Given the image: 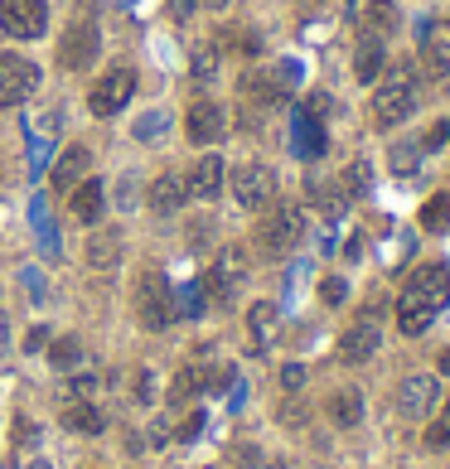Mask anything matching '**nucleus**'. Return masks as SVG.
Wrapping results in <instances>:
<instances>
[{
  "label": "nucleus",
  "mask_w": 450,
  "mask_h": 469,
  "mask_svg": "<svg viewBox=\"0 0 450 469\" xmlns=\"http://www.w3.org/2000/svg\"><path fill=\"white\" fill-rule=\"evenodd\" d=\"M450 305V266H421V272L407 281V291H402V301H397V330L407 339H416V334H426L431 330V320L441 315V310Z\"/></svg>",
  "instance_id": "obj_1"
},
{
  "label": "nucleus",
  "mask_w": 450,
  "mask_h": 469,
  "mask_svg": "<svg viewBox=\"0 0 450 469\" xmlns=\"http://www.w3.org/2000/svg\"><path fill=\"white\" fill-rule=\"evenodd\" d=\"M136 315L146 330H165V324L175 320V291L160 272H146L136 281Z\"/></svg>",
  "instance_id": "obj_2"
},
{
  "label": "nucleus",
  "mask_w": 450,
  "mask_h": 469,
  "mask_svg": "<svg viewBox=\"0 0 450 469\" xmlns=\"http://www.w3.org/2000/svg\"><path fill=\"white\" fill-rule=\"evenodd\" d=\"M257 237H262V252H272V257L291 252V247L305 237V208H301V204H291V198H286V204H276V208H272V218L262 223V233H257Z\"/></svg>",
  "instance_id": "obj_3"
},
{
  "label": "nucleus",
  "mask_w": 450,
  "mask_h": 469,
  "mask_svg": "<svg viewBox=\"0 0 450 469\" xmlns=\"http://www.w3.org/2000/svg\"><path fill=\"white\" fill-rule=\"evenodd\" d=\"M34 88H39V68L20 53H0V107L30 102Z\"/></svg>",
  "instance_id": "obj_4"
},
{
  "label": "nucleus",
  "mask_w": 450,
  "mask_h": 469,
  "mask_svg": "<svg viewBox=\"0 0 450 469\" xmlns=\"http://www.w3.org/2000/svg\"><path fill=\"white\" fill-rule=\"evenodd\" d=\"M131 97H136V73H131V68H111L102 82H92L88 107H92V117H117Z\"/></svg>",
  "instance_id": "obj_5"
},
{
  "label": "nucleus",
  "mask_w": 450,
  "mask_h": 469,
  "mask_svg": "<svg viewBox=\"0 0 450 469\" xmlns=\"http://www.w3.org/2000/svg\"><path fill=\"white\" fill-rule=\"evenodd\" d=\"M49 24V5L44 0H0V30L10 39H34Z\"/></svg>",
  "instance_id": "obj_6"
},
{
  "label": "nucleus",
  "mask_w": 450,
  "mask_h": 469,
  "mask_svg": "<svg viewBox=\"0 0 450 469\" xmlns=\"http://www.w3.org/2000/svg\"><path fill=\"white\" fill-rule=\"evenodd\" d=\"M412 107H416V88L407 78H388L383 88L373 92V121L378 126H397L412 117Z\"/></svg>",
  "instance_id": "obj_7"
},
{
  "label": "nucleus",
  "mask_w": 450,
  "mask_h": 469,
  "mask_svg": "<svg viewBox=\"0 0 450 469\" xmlns=\"http://www.w3.org/2000/svg\"><path fill=\"white\" fill-rule=\"evenodd\" d=\"M233 198L237 208H266L276 198V179L266 165H237L233 169Z\"/></svg>",
  "instance_id": "obj_8"
},
{
  "label": "nucleus",
  "mask_w": 450,
  "mask_h": 469,
  "mask_svg": "<svg viewBox=\"0 0 450 469\" xmlns=\"http://www.w3.org/2000/svg\"><path fill=\"white\" fill-rule=\"evenodd\" d=\"M436 397H441L436 378H426V373L402 378V388H397V411H402L407 421H426V411L436 407Z\"/></svg>",
  "instance_id": "obj_9"
},
{
  "label": "nucleus",
  "mask_w": 450,
  "mask_h": 469,
  "mask_svg": "<svg viewBox=\"0 0 450 469\" xmlns=\"http://www.w3.org/2000/svg\"><path fill=\"white\" fill-rule=\"evenodd\" d=\"M97 24H73V30L63 34V49H59V59H63V68L68 73H82V68H92V59H97Z\"/></svg>",
  "instance_id": "obj_10"
},
{
  "label": "nucleus",
  "mask_w": 450,
  "mask_h": 469,
  "mask_svg": "<svg viewBox=\"0 0 450 469\" xmlns=\"http://www.w3.org/2000/svg\"><path fill=\"white\" fill-rule=\"evenodd\" d=\"M378 344H383V330H378V320H359V324H349L344 339H340V359L344 363H369Z\"/></svg>",
  "instance_id": "obj_11"
},
{
  "label": "nucleus",
  "mask_w": 450,
  "mask_h": 469,
  "mask_svg": "<svg viewBox=\"0 0 450 469\" xmlns=\"http://www.w3.org/2000/svg\"><path fill=\"white\" fill-rule=\"evenodd\" d=\"M88 169H92V150L88 146H68L59 160H53V175L49 179H53V189H59V194H73L78 184L88 179Z\"/></svg>",
  "instance_id": "obj_12"
},
{
  "label": "nucleus",
  "mask_w": 450,
  "mask_h": 469,
  "mask_svg": "<svg viewBox=\"0 0 450 469\" xmlns=\"http://www.w3.org/2000/svg\"><path fill=\"white\" fill-rule=\"evenodd\" d=\"M185 131H189V140H218L223 131H228V111H223L218 102H194L189 107V117H185Z\"/></svg>",
  "instance_id": "obj_13"
},
{
  "label": "nucleus",
  "mask_w": 450,
  "mask_h": 469,
  "mask_svg": "<svg viewBox=\"0 0 450 469\" xmlns=\"http://www.w3.org/2000/svg\"><path fill=\"white\" fill-rule=\"evenodd\" d=\"M223 184H228V169H223V155H199L189 175V198H218Z\"/></svg>",
  "instance_id": "obj_14"
},
{
  "label": "nucleus",
  "mask_w": 450,
  "mask_h": 469,
  "mask_svg": "<svg viewBox=\"0 0 450 469\" xmlns=\"http://www.w3.org/2000/svg\"><path fill=\"white\" fill-rule=\"evenodd\" d=\"M185 198H189V179L185 175H160L156 184H150L146 204L156 213H179V208H185Z\"/></svg>",
  "instance_id": "obj_15"
},
{
  "label": "nucleus",
  "mask_w": 450,
  "mask_h": 469,
  "mask_svg": "<svg viewBox=\"0 0 450 469\" xmlns=\"http://www.w3.org/2000/svg\"><path fill=\"white\" fill-rule=\"evenodd\" d=\"M63 426H68V431H78V436H102L107 416L88 402V397H68V402H63Z\"/></svg>",
  "instance_id": "obj_16"
},
{
  "label": "nucleus",
  "mask_w": 450,
  "mask_h": 469,
  "mask_svg": "<svg viewBox=\"0 0 450 469\" xmlns=\"http://www.w3.org/2000/svg\"><path fill=\"white\" fill-rule=\"evenodd\" d=\"M102 208H107V189L97 179H82L73 194H68V213H73L78 223H97L102 218Z\"/></svg>",
  "instance_id": "obj_17"
},
{
  "label": "nucleus",
  "mask_w": 450,
  "mask_h": 469,
  "mask_svg": "<svg viewBox=\"0 0 450 469\" xmlns=\"http://www.w3.org/2000/svg\"><path fill=\"white\" fill-rule=\"evenodd\" d=\"M88 262L97 266V272H111V266L121 262V233L117 227H97V233L88 237Z\"/></svg>",
  "instance_id": "obj_18"
},
{
  "label": "nucleus",
  "mask_w": 450,
  "mask_h": 469,
  "mask_svg": "<svg viewBox=\"0 0 450 469\" xmlns=\"http://www.w3.org/2000/svg\"><path fill=\"white\" fill-rule=\"evenodd\" d=\"M330 421L344 426V431H349V426H359L363 421V392L359 388H340V392H334L330 397Z\"/></svg>",
  "instance_id": "obj_19"
},
{
  "label": "nucleus",
  "mask_w": 450,
  "mask_h": 469,
  "mask_svg": "<svg viewBox=\"0 0 450 469\" xmlns=\"http://www.w3.org/2000/svg\"><path fill=\"white\" fill-rule=\"evenodd\" d=\"M421 63L431 78H450V39H426L421 44Z\"/></svg>",
  "instance_id": "obj_20"
},
{
  "label": "nucleus",
  "mask_w": 450,
  "mask_h": 469,
  "mask_svg": "<svg viewBox=\"0 0 450 469\" xmlns=\"http://www.w3.org/2000/svg\"><path fill=\"white\" fill-rule=\"evenodd\" d=\"M189 78L194 82H214L218 78V49L214 44H199L189 53Z\"/></svg>",
  "instance_id": "obj_21"
},
{
  "label": "nucleus",
  "mask_w": 450,
  "mask_h": 469,
  "mask_svg": "<svg viewBox=\"0 0 450 469\" xmlns=\"http://www.w3.org/2000/svg\"><path fill=\"white\" fill-rule=\"evenodd\" d=\"M354 73H359V82H378V73H383V44H378V39H369V44L359 49Z\"/></svg>",
  "instance_id": "obj_22"
},
{
  "label": "nucleus",
  "mask_w": 450,
  "mask_h": 469,
  "mask_svg": "<svg viewBox=\"0 0 450 469\" xmlns=\"http://www.w3.org/2000/svg\"><path fill=\"white\" fill-rule=\"evenodd\" d=\"M49 363L59 368V373H68V368H78V363H82V344H78L73 334L53 339V344H49Z\"/></svg>",
  "instance_id": "obj_23"
},
{
  "label": "nucleus",
  "mask_w": 450,
  "mask_h": 469,
  "mask_svg": "<svg viewBox=\"0 0 450 469\" xmlns=\"http://www.w3.org/2000/svg\"><path fill=\"white\" fill-rule=\"evenodd\" d=\"M421 227H426V233H445V227H450V194L426 198V208H421Z\"/></svg>",
  "instance_id": "obj_24"
},
{
  "label": "nucleus",
  "mask_w": 450,
  "mask_h": 469,
  "mask_svg": "<svg viewBox=\"0 0 450 469\" xmlns=\"http://www.w3.org/2000/svg\"><path fill=\"white\" fill-rule=\"evenodd\" d=\"M218 272L228 276V281H247L252 276V257H247V247H228L218 257Z\"/></svg>",
  "instance_id": "obj_25"
},
{
  "label": "nucleus",
  "mask_w": 450,
  "mask_h": 469,
  "mask_svg": "<svg viewBox=\"0 0 450 469\" xmlns=\"http://www.w3.org/2000/svg\"><path fill=\"white\" fill-rule=\"evenodd\" d=\"M208 310V295H204V281H194V286L179 291V301H175V315H204Z\"/></svg>",
  "instance_id": "obj_26"
},
{
  "label": "nucleus",
  "mask_w": 450,
  "mask_h": 469,
  "mask_svg": "<svg viewBox=\"0 0 450 469\" xmlns=\"http://www.w3.org/2000/svg\"><path fill=\"white\" fill-rule=\"evenodd\" d=\"M204 295H208L214 305H228V301H233V281H228V276H223L218 266H214V272L204 276Z\"/></svg>",
  "instance_id": "obj_27"
},
{
  "label": "nucleus",
  "mask_w": 450,
  "mask_h": 469,
  "mask_svg": "<svg viewBox=\"0 0 450 469\" xmlns=\"http://www.w3.org/2000/svg\"><path fill=\"white\" fill-rule=\"evenodd\" d=\"M247 324H252V334H257V339H266V330L276 324V305L272 301H257V305H252V315H247Z\"/></svg>",
  "instance_id": "obj_28"
},
{
  "label": "nucleus",
  "mask_w": 450,
  "mask_h": 469,
  "mask_svg": "<svg viewBox=\"0 0 450 469\" xmlns=\"http://www.w3.org/2000/svg\"><path fill=\"white\" fill-rule=\"evenodd\" d=\"M416 155H421V146H412V140H407V146H397V150L388 155V165L397 169V175H412V169H416Z\"/></svg>",
  "instance_id": "obj_29"
},
{
  "label": "nucleus",
  "mask_w": 450,
  "mask_h": 469,
  "mask_svg": "<svg viewBox=\"0 0 450 469\" xmlns=\"http://www.w3.org/2000/svg\"><path fill=\"white\" fill-rule=\"evenodd\" d=\"M369 20H373V30H392V24H397L392 0H373V5H369Z\"/></svg>",
  "instance_id": "obj_30"
},
{
  "label": "nucleus",
  "mask_w": 450,
  "mask_h": 469,
  "mask_svg": "<svg viewBox=\"0 0 450 469\" xmlns=\"http://www.w3.org/2000/svg\"><path fill=\"white\" fill-rule=\"evenodd\" d=\"M194 392H199V373H189V368H185V373L175 378V388H170V402H189Z\"/></svg>",
  "instance_id": "obj_31"
},
{
  "label": "nucleus",
  "mask_w": 450,
  "mask_h": 469,
  "mask_svg": "<svg viewBox=\"0 0 450 469\" xmlns=\"http://www.w3.org/2000/svg\"><path fill=\"white\" fill-rule=\"evenodd\" d=\"M426 445H431V450H445V445H450V421H445V416L426 426Z\"/></svg>",
  "instance_id": "obj_32"
},
{
  "label": "nucleus",
  "mask_w": 450,
  "mask_h": 469,
  "mask_svg": "<svg viewBox=\"0 0 450 469\" xmlns=\"http://www.w3.org/2000/svg\"><path fill=\"white\" fill-rule=\"evenodd\" d=\"M160 131H165V117H160V111H146V117H140V126H136L140 140H150V136H160Z\"/></svg>",
  "instance_id": "obj_33"
},
{
  "label": "nucleus",
  "mask_w": 450,
  "mask_h": 469,
  "mask_svg": "<svg viewBox=\"0 0 450 469\" xmlns=\"http://www.w3.org/2000/svg\"><path fill=\"white\" fill-rule=\"evenodd\" d=\"M445 140H450V121H436L431 131H426V140H421V150H441Z\"/></svg>",
  "instance_id": "obj_34"
},
{
  "label": "nucleus",
  "mask_w": 450,
  "mask_h": 469,
  "mask_svg": "<svg viewBox=\"0 0 450 469\" xmlns=\"http://www.w3.org/2000/svg\"><path fill=\"white\" fill-rule=\"evenodd\" d=\"M281 388H286V392H301V388H305V368H301V363L281 368Z\"/></svg>",
  "instance_id": "obj_35"
},
{
  "label": "nucleus",
  "mask_w": 450,
  "mask_h": 469,
  "mask_svg": "<svg viewBox=\"0 0 450 469\" xmlns=\"http://www.w3.org/2000/svg\"><path fill=\"white\" fill-rule=\"evenodd\" d=\"M204 411H194V416H185V426H179V440H194V436H204Z\"/></svg>",
  "instance_id": "obj_36"
},
{
  "label": "nucleus",
  "mask_w": 450,
  "mask_h": 469,
  "mask_svg": "<svg viewBox=\"0 0 450 469\" xmlns=\"http://www.w3.org/2000/svg\"><path fill=\"white\" fill-rule=\"evenodd\" d=\"M208 233H214V223L204 218V223H189V233H185V237H189V247H204V243H208Z\"/></svg>",
  "instance_id": "obj_37"
},
{
  "label": "nucleus",
  "mask_w": 450,
  "mask_h": 469,
  "mask_svg": "<svg viewBox=\"0 0 450 469\" xmlns=\"http://www.w3.org/2000/svg\"><path fill=\"white\" fill-rule=\"evenodd\" d=\"M320 295H325V305H340V301H344V281H340V276H330L325 286H320Z\"/></svg>",
  "instance_id": "obj_38"
},
{
  "label": "nucleus",
  "mask_w": 450,
  "mask_h": 469,
  "mask_svg": "<svg viewBox=\"0 0 450 469\" xmlns=\"http://www.w3.org/2000/svg\"><path fill=\"white\" fill-rule=\"evenodd\" d=\"M325 111H330V97L325 92H315L311 102H305V117H325Z\"/></svg>",
  "instance_id": "obj_39"
},
{
  "label": "nucleus",
  "mask_w": 450,
  "mask_h": 469,
  "mask_svg": "<svg viewBox=\"0 0 450 469\" xmlns=\"http://www.w3.org/2000/svg\"><path fill=\"white\" fill-rule=\"evenodd\" d=\"M150 397H156V392H150V373H140V378H136V402H140V407H146V402H150Z\"/></svg>",
  "instance_id": "obj_40"
},
{
  "label": "nucleus",
  "mask_w": 450,
  "mask_h": 469,
  "mask_svg": "<svg viewBox=\"0 0 450 469\" xmlns=\"http://www.w3.org/2000/svg\"><path fill=\"white\" fill-rule=\"evenodd\" d=\"M44 344H49V330H30V339H24V349H30V353H39Z\"/></svg>",
  "instance_id": "obj_41"
},
{
  "label": "nucleus",
  "mask_w": 450,
  "mask_h": 469,
  "mask_svg": "<svg viewBox=\"0 0 450 469\" xmlns=\"http://www.w3.org/2000/svg\"><path fill=\"white\" fill-rule=\"evenodd\" d=\"M281 421H286V426H301V421H305V411H301V407H295V402H291L286 411H281Z\"/></svg>",
  "instance_id": "obj_42"
},
{
  "label": "nucleus",
  "mask_w": 450,
  "mask_h": 469,
  "mask_svg": "<svg viewBox=\"0 0 450 469\" xmlns=\"http://www.w3.org/2000/svg\"><path fill=\"white\" fill-rule=\"evenodd\" d=\"M194 5H199V0H175V10H179V15H189Z\"/></svg>",
  "instance_id": "obj_43"
},
{
  "label": "nucleus",
  "mask_w": 450,
  "mask_h": 469,
  "mask_svg": "<svg viewBox=\"0 0 450 469\" xmlns=\"http://www.w3.org/2000/svg\"><path fill=\"white\" fill-rule=\"evenodd\" d=\"M441 373H450V349L441 353Z\"/></svg>",
  "instance_id": "obj_44"
},
{
  "label": "nucleus",
  "mask_w": 450,
  "mask_h": 469,
  "mask_svg": "<svg viewBox=\"0 0 450 469\" xmlns=\"http://www.w3.org/2000/svg\"><path fill=\"white\" fill-rule=\"evenodd\" d=\"M441 416H445V421H450V402H445V411H441Z\"/></svg>",
  "instance_id": "obj_45"
}]
</instances>
